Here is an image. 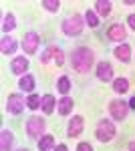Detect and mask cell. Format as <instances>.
Returning <instances> with one entry per match:
<instances>
[{
  "label": "cell",
  "instance_id": "6da1fadb",
  "mask_svg": "<svg viewBox=\"0 0 135 151\" xmlns=\"http://www.w3.org/2000/svg\"><path fill=\"white\" fill-rule=\"evenodd\" d=\"M93 65V52H91L89 48L81 47L77 48L75 52H73V67L81 73H85V70H89V67Z\"/></svg>",
  "mask_w": 135,
  "mask_h": 151
},
{
  "label": "cell",
  "instance_id": "7a4b0ae2",
  "mask_svg": "<svg viewBox=\"0 0 135 151\" xmlns=\"http://www.w3.org/2000/svg\"><path fill=\"white\" fill-rule=\"evenodd\" d=\"M115 135V127H113L111 121H99L97 125V137L99 141H111Z\"/></svg>",
  "mask_w": 135,
  "mask_h": 151
},
{
  "label": "cell",
  "instance_id": "3957f363",
  "mask_svg": "<svg viewBox=\"0 0 135 151\" xmlns=\"http://www.w3.org/2000/svg\"><path fill=\"white\" fill-rule=\"evenodd\" d=\"M63 30H65V35L73 36V35H79L81 30H83V20H81V16H73V18H69V20H65V24H63Z\"/></svg>",
  "mask_w": 135,
  "mask_h": 151
},
{
  "label": "cell",
  "instance_id": "277c9868",
  "mask_svg": "<svg viewBox=\"0 0 135 151\" xmlns=\"http://www.w3.org/2000/svg\"><path fill=\"white\" fill-rule=\"evenodd\" d=\"M26 131L30 137H38L43 131H45V121L40 117H30L28 123H26Z\"/></svg>",
  "mask_w": 135,
  "mask_h": 151
},
{
  "label": "cell",
  "instance_id": "5b68a950",
  "mask_svg": "<svg viewBox=\"0 0 135 151\" xmlns=\"http://www.w3.org/2000/svg\"><path fill=\"white\" fill-rule=\"evenodd\" d=\"M38 42H40V38L36 32H28V35L24 36V42H22V48L26 55H34L36 52V48H38Z\"/></svg>",
  "mask_w": 135,
  "mask_h": 151
},
{
  "label": "cell",
  "instance_id": "8992f818",
  "mask_svg": "<svg viewBox=\"0 0 135 151\" xmlns=\"http://www.w3.org/2000/svg\"><path fill=\"white\" fill-rule=\"evenodd\" d=\"M109 111H111L113 119L121 121V119H125V117H127V111H129V107H127L123 101H111V105H109Z\"/></svg>",
  "mask_w": 135,
  "mask_h": 151
},
{
  "label": "cell",
  "instance_id": "52a82bcc",
  "mask_svg": "<svg viewBox=\"0 0 135 151\" xmlns=\"http://www.w3.org/2000/svg\"><path fill=\"white\" fill-rule=\"evenodd\" d=\"M6 109H8V113H20L24 109V99L20 95H10L8 97V101H6Z\"/></svg>",
  "mask_w": 135,
  "mask_h": 151
},
{
  "label": "cell",
  "instance_id": "ba28073f",
  "mask_svg": "<svg viewBox=\"0 0 135 151\" xmlns=\"http://www.w3.org/2000/svg\"><path fill=\"white\" fill-rule=\"evenodd\" d=\"M97 77L101 79V81H111L113 77V69L109 63H99V67H97Z\"/></svg>",
  "mask_w": 135,
  "mask_h": 151
},
{
  "label": "cell",
  "instance_id": "9c48e42d",
  "mask_svg": "<svg viewBox=\"0 0 135 151\" xmlns=\"http://www.w3.org/2000/svg\"><path fill=\"white\" fill-rule=\"evenodd\" d=\"M81 131H83V117H73V121L69 123V135L77 137L81 135Z\"/></svg>",
  "mask_w": 135,
  "mask_h": 151
},
{
  "label": "cell",
  "instance_id": "30bf717a",
  "mask_svg": "<svg viewBox=\"0 0 135 151\" xmlns=\"http://www.w3.org/2000/svg\"><path fill=\"white\" fill-rule=\"evenodd\" d=\"M28 69V60L24 57H18L12 60V73H16V75H22L24 70Z\"/></svg>",
  "mask_w": 135,
  "mask_h": 151
},
{
  "label": "cell",
  "instance_id": "8fae6325",
  "mask_svg": "<svg viewBox=\"0 0 135 151\" xmlns=\"http://www.w3.org/2000/svg\"><path fill=\"white\" fill-rule=\"evenodd\" d=\"M109 38H111V40H117V42L123 40L125 38V28L121 24H113L111 28H109Z\"/></svg>",
  "mask_w": 135,
  "mask_h": 151
},
{
  "label": "cell",
  "instance_id": "7c38bea8",
  "mask_svg": "<svg viewBox=\"0 0 135 151\" xmlns=\"http://www.w3.org/2000/svg\"><path fill=\"white\" fill-rule=\"evenodd\" d=\"M10 145H12V133L8 129H4L0 135V151H10Z\"/></svg>",
  "mask_w": 135,
  "mask_h": 151
},
{
  "label": "cell",
  "instance_id": "4fadbf2b",
  "mask_svg": "<svg viewBox=\"0 0 135 151\" xmlns=\"http://www.w3.org/2000/svg\"><path fill=\"white\" fill-rule=\"evenodd\" d=\"M115 57L119 58V60H123V63H127V60L131 58V48L127 47V45L117 47V48H115Z\"/></svg>",
  "mask_w": 135,
  "mask_h": 151
},
{
  "label": "cell",
  "instance_id": "5bb4252c",
  "mask_svg": "<svg viewBox=\"0 0 135 151\" xmlns=\"http://www.w3.org/2000/svg\"><path fill=\"white\" fill-rule=\"evenodd\" d=\"M0 47H2V52H4V55H12V52H14V48H16V45H14V40H12L10 36H4Z\"/></svg>",
  "mask_w": 135,
  "mask_h": 151
},
{
  "label": "cell",
  "instance_id": "9a60e30c",
  "mask_svg": "<svg viewBox=\"0 0 135 151\" xmlns=\"http://www.w3.org/2000/svg\"><path fill=\"white\" fill-rule=\"evenodd\" d=\"M71 109H73V101H71L69 97H63V99L58 101V111H61V115H69Z\"/></svg>",
  "mask_w": 135,
  "mask_h": 151
},
{
  "label": "cell",
  "instance_id": "2e32d148",
  "mask_svg": "<svg viewBox=\"0 0 135 151\" xmlns=\"http://www.w3.org/2000/svg\"><path fill=\"white\" fill-rule=\"evenodd\" d=\"M53 109H55V99H53V95H45V97H43V111H45V113H53Z\"/></svg>",
  "mask_w": 135,
  "mask_h": 151
},
{
  "label": "cell",
  "instance_id": "e0dca14e",
  "mask_svg": "<svg viewBox=\"0 0 135 151\" xmlns=\"http://www.w3.org/2000/svg\"><path fill=\"white\" fill-rule=\"evenodd\" d=\"M53 145H55V139H53L51 135H45V137L40 139V143H38L40 151H51V149H53Z\"/></svg>",
  "mask_w": 135,
  "mask_h": 151
},
{
  "label": "cell",
  "instance_id": "ac0fdd59",
  "mask_svg": "<svg viewBox=\"0 0 135 151\" xmlns=\"http://www.w3.org/2000/svg\"><path fill=\"white\" fill-rule=\"evenodd\" d=\"M95 6H97V12H99L101 16H107V14L111 12V2H105V0H99V2H97Z\"/></svg>",
  "mask_w": 135,
  "mask_h": 151
},
{
  "label": "cell",
  "instance_id": "d6986e66",
  "mask_svg": "<svg viewBox=\"0 0 135 151\" xmlns=\"http://www.w3.org/2000/svg\"><path fill=\"white\" fill-rule=\"evenodd\" d=\"M20 89H24V91H32L34 89V79L30 75H24L20 79Z\"/></svg>",
  "mask_w": 135,
  "mask_h": 151
},
{
  "label": "cell",
  "instance_id": "ffe728a7",
  "mask_svg": "<svg viewBox=\"0 0 135 151\" xmlns=\"http://www.w3.org/2000/svg\"><path fill=\"white\" fill-rule=\"evenodd\" d=\"M113 89H115L117 93H125V91L129 89V81H127V79H117L115 85H113Z\"/></svg>",
  "mask_w": 135,
  "mask_h": 151
},
{
  "label": "cell",
  "instance_id": "44dd1931",
  "mask_svg": "<svg viewBox=\"0 0 135 151\" xmlns=\"http://www.w3.org/2000/svg\"><path fill=\"white\" fill-rule=\"evenodd\" d=\"M69 89H71L69 79L67 77H61V79H58V91H61V93H69Z\"/></svg>",
  "mask_w": 135,
  "mask_h": 151
},
{
  "label": "cell",
  "instance_id": "7402d4cb",
  "mask_svg": "<svg viewBox=\"0 0 135 151\" xmlns=\"http://www.w3.org/2000/svg\"><path fill=\"white\" fill-rule=\"evenodd\" d=\"M2 28H4L6 32L14 28V16H12V14H8V16H4V24H2Z\"/></svg>",
  "mask_w": 135,
  "mask_h": 151
},
{
  "label": "cell",
  "instance_id": "603a6c76",
  "mask_svg": "<svg viewBox=\"0 0 135 151\" xmlns=\"http://www.w3.org/2000/svg\"><path fill=\"white\" fill-rule=\"evenodd\" d=\"M43 6H46V10H51V12H56L61 4L55 2V0H45V2H43Z\"/></svg>",
  "mask_w": 135,
  "mask_h": 151
},
{
  "label": "cell",
  "instance_id": "cb8c5ba5",
  "mask_svg": "<svg viewBox=\"0 0 135 151\" xmlns=\"http://www.w3.org/2000/svg\"><path fill=\"white\" fill-rule=\"evenodd\" d=\"M40 103H43V101H40V99H38L36 95H32V97H28V101H26V105H28L30 109H38V105H40Z\"/></svg>",
  "mask_w": 135,
  "mask_h": 151
},
{
  "label": "cell",
  "instance_id": "d4e9b609",
  "mask_svg": "<svg viewBox=\"0 0 135 151\" xmlns=\"http://www.w3.org/2000/svg\"><path fill=\"white\" fill-rule=\"evenodd\" d=\"M85 20L89 22V26H97V24H99V22H97V16H95L91 10H87V14H85Z\"/></svg>",
  "mask_w": 135,
  "mask_h": 151
},
{
  "label": "cell",
  "instance_id": "484cf974",
  "mask_svg": "<svg viewBox=\"0 0 135 151\" xmlns=\"http://www.w3.org/2000/svg\"><path fill=\"white\" fill-rule=\"evenodd\" d=\"M77 151H93V147H91L89 143H81L79 147H77Z\"/></svg>",
  "mask_w": 135,
  "mask_h": 151
},
{
  "label": "cell",
  "instance_id": "4316f807",
  "mask_svg": "<svg viewBox=\"0 0 135 151\" xmlns=\"http://www.w3.org/2000/svg\"><path fill=\"white\" fill-rule=\"evenodd\" d=\"M55 60H56V65L63 63V52H61V50H56V52H55Z\"/></svg>",
  "mask_w": 135,
  "mask_h": 151
},
{
  "label": "cell",
  "instance_id": "83f0119b",
  "mask_svg": "<svg viewBox=\"0 0 135 151\" xmlns=\"http://www.w3.org/2000/svg\"><path fill=\"white\" fill-rule=\"evenodd\" d=\"M129 24H131V28H135V14L129 16Z\"/></svg>",
  "mask_w": 135,
  "mask_h": 151
},
{
  "label": "cell",
  "instance_id": "f1b7e54d",
  "mask_svg": "<svg viewBox=\"0 0 135 151\" xmlns=\"http://www.w3.org/2000/svg\"><path fill=\"white\" fill-rule=\"evenodd\" d=\"M55 151H69V149H67V145H58Z\"/></svg>",
  "mask_w": 135,
  "mask_h": 151
},
{
  "label": "cell",
  "instance_id": "f546056e",
  "mask_svg": "<svg viewBox=\"0 0 135 151\" xmlns=\"http://www.w3.org/2000/svg\"><path fill=\"white\" fill-rule=\"evenodd\" d=\"M129 105H131V109H135V97L131 99V101H129Z\"/></svg>",
  "mask_w": 135,
  "mask_h": 151
},
{
  "label": "cell",
  "instance_id": "4dcf8cb0",
  "mask_svg": "<svg viewBox=\"0 0 135 151\" xmlns=\"http://www.w3.org/2000/svg\"><path fill=\"white\" fill-rule=\"evenodd\" d=\"M129 151H135V141L131 143V145H129Z\"/></svg>",
  "mask_w": 135,
  "mask_h": 151
},
{
  "label": "cell",
  "instance_id": "1f68e13d",
  "mask_svg": "<svg viewBox=\"0 0 135 151\" xmlns=\"http://www.w3.org/2000/svg\"><path fill=\"white\" fill-rule=\"evenodd\" d=\"M18 151H26V149H18Z\"/></svg>",
  "mask_w": 135,
  "mask_h": 151
}]
</instances>
